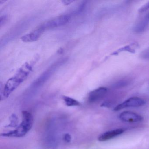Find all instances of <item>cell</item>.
Returning <instances> with one entry per match:
<instances>
[{
    "instance_id": "obj_16",
    "label": "cell",
    "mask_w": 149,
    "mask_h": 149,
    "mask_svg": "<svg viewBox=\"0 0 149 149\" xmlns=\"http://www.w3.org/2000/svg\"><path fill=\"white\" fill-rule=\"evenodd\" d=\"M142 58L145 59H149V49L143 51L141 54Z\"/></svg>"
},
{
    "instance_id": "obj_13",
    "label": "cell",
    "mask_w": 149,
    "mask_h": 149,
    "mask_svg": "<svg viewBox=\"0 0 149 149\" xmlns=\"http://www.w3.org/2000/svg\"><path fill=\"white\" fill-rule=\"evenodd\" d=\"M129 80H120L117 82L116 84H115L114 87L115 88H120V87H124L126 86L127 85L129 84Z\"/></svg>"
},
{
    "instance_id": "obj_12",
    "label": "cell",
    "mask_w": 149,
    "mask_h": 149,
    "mask_svg": "<svg viewBox=\"0 0 149 149\" xmlns=\"http://www.w3.org/2000/svg\"><path fill=\"white\" fill-rule=\"evenodd\" d=\"M10 123L6 127H17L18 126V118L15 114H12L9 118Z\"/></svg>"
},
{
    "instance_id": "obj_7",
    "label": "cell",
    "mask_w": 149,
    "mask_h": 149,
    "mask_svg": "<svg viewBox=\"0 0 149 149\" xmlns=\"http://www.w3.org/2000/svg\"><path fill=\"white\" fill-rule=\"evenodd\" d=\"M44 30L39 27V28L36 29L34 31L24 35L21 37V39L24 42H34L38 40L43 32Z\"/></svg>"
},
{
    "instance_id": "obj_14",
    "label": "cell",
    "mask_w": 149,
    "mask_h": 149,
    "mask_svg": "<svg viewBox=\"0 0 149 149\" xmlns=\"http://www.w3.org/2000/svg\"><path fill=\"white\" fill-rule=\"evenodd\" d=\"M128 51V52H131V53H134V50L132 49L130 47H129V46H126V47H124L120 49H119L118 51L114 52V53L112 54L115 55L117 54V53H120V52H122V51Z\"/></svg>"
},
{
    "instance_id": "obj_4",
    "label": "cell",
    "mask_w": 149,
    "mask_h": 149,
    "mask_svg": "<svg viewBox=\"0 0 149 149\" xmlns=\"http://www.w3.org/2000/svg\"><path fill=\"white\" fill-rule=\"evenodd\" d=\"M144 100L140 98L133 97L127 99L115 108L114 110L118 111L123 108L129 107H139L145 104Z\"/></svg>"
},
{
    "instance_id": "obj_6",
    "label": "cell",
    "mask_w": 149,
    "mask_h": 149,
    "mask_svg": "<svg viewBox=\"0 0 149 149\" xmlns=\"http://www.w3.org/2000/svg\"><path fill=\"white\" fill-rule=\"evenodd\" d=\"M108 89L105 87H100L94 90L89 94L88 100L90 103L98 102L102 99L107 93Z\"/></svg>"
},
{
    "instance_id": "obj_20",
    "label": "cell",
    "mask_w": 149,
    "mask_h": 149,
    "mask_svg": "<svg viewBox=\"0 0 149 149\" xmlns=\"http://www.w3.org/2000/svg\"><path fill=\"white\" fill-rule=\"evenodd\" d=\"M146 19H149V13H148V14H147V15H146Z\"/></svg>"
},
{
    "instance_id": "obj_10",
    "label": "cell",
    "mask_w": 149,
    "mask_h": 149,
    "mask_svg": "<svg viewBox=\"0 0 149 149\" xmlns=\"http://www.w3.org/2000/svg\"><path fill=\"white\" fill-rule=\"evenodd\" d=\"M149 23V19L145 18L136 25L133 28V31L134 32L137 33H141L143 32L147 29Z\"/></svg>"
},
{
    "instance_id": "obj_9",
    "label": "cell",
    "mask_w": 149,
    "mask_h": 149,
    "mask_svg": "<svg viewBox=\"0 0 149 149\" xmlns=\"http://www.w3.org/2000/svg\"><path fill=\"white\" fill-rule=\"evenodd\" d=\"M54 66L50 68L49 70L46 71L44 73L42 74L39 78L37 79L36 81L33 83V86H40L41 85L43 84V83H45V81H47L49 78L52 74V71L53 69H54Z\"/></svg>"
},
{
    "instance_id": "obj_8",
    "label": "cell",
    "mask_w": 149,
    "mask_h": 149,
    "mask_svg": "<svg viewBox=\"0 0 149 149\" xmlns=\"http://www.w3.org/2000/svg\"><path fill=\"white\" fill-rule=\"evenodd\" d=\"M124 132V130L122 129H116L113 130L106 132L99 136L98 138V141L100 142L107 141L109 139H112L113 138L121 135Z\"/></svg>"
},
{
    "instance_id": "obj_15",
    "label": "cell",
    "mask_w": 149,
    "mask_h": 149,
    "mask_svg": "<svg viewBox=\"0 0 149 149\" xmlns=\"http://www.w3.org/2000/svg\"><path fill=\"white\" fill-rule=\"evenodd\" d=\"M149 9V1L145 4L144 5L142 6L139 9L138 12L139 13H144L146 11Z\"/></svg>"
},
{
    "instance_id": "obj_18",
    "label": "cell",
    "mask_w": 149,
    "mask_h": 149,
    "mask_svg": "<svg viewBox=\"0 0 149 149\" xmlns=\"http://www.w3.org/2000/svg\"><path fill=\"white\" fill-rule=\"evenodd\" d=\"M6 16H2L1 17V19H0V25H1V27L2 26V25H4L5 24V23L6 22Z\"/></svg>"
},
{
    "instance_id": "obj_11",
    "label": "cell",
    "mask_w": 149,
    "mask_h": 149,
    "mask_svg": "<svg viewBox=\"0 0 149 149\" xmlns=\"http://www.w3.org/2000/svg\"><path fill=\"white\" fill-rule=\"evenodd\" d=\"M62 99L65 101L66 105L68 107L78 106L80 104L79 102L67 96H63Z\"/></svg>"
},
{
    "instance_id": "obj_1",
    "label": "cell",
    "mask_w": 149,
    "mask_h": 149,
    "mask_svg": "<svg viewBox=\"0 0 149 149\" xmlns=\"http://www.w3.org/2000/svg\"><path fill=\"white\" fill-rule=\"evenodd\" d=\"M34 62H25L19 70L14 76L9 79L5 86H1L0 96L1 100L7 98L21 84L28 78L34 65Z\"/></svg>"
},
{
    "instance_id": "obj_3",
    "label": "cell",
    "mask_w": 149,
    "mask_h": 149,
    "mask_svg": "<svg viewBox=\"0 0 149 149\" xmlns=\"http://www.w3.org/2000/svg\"><path fill=\"white\" fill-rule=\"evenodd\" d=\"M71 15L69 14L60 15L46 22L40 27L45 30L46 29L60 27L67 24L71 19Z\"/></svg>"
},
{
    "instance_id": "obj_2",
    "label": "cell",
    "mask_w": 149,
    "mask_h": 149,
    "mask_svg": "<svg viewBox=\"0 0 149 149\" xmlns=\"http://www.w3.org/2000/svg\"><path fill=\"white\" fill-rule=\"evenodd\" d=\"M23 119L21 124L15 130L8 133H1V136L8 137L20 138L25 136L32 128L34 119L32 114L28 111L22 112Z\"/></svg>"
},
{
    "instance_id": "obj_17",
    "label": "cell",
    "mask_w": 149,
    "mask_h": 149,
    "mask_svg": "<svg viewBox=\"0 0 149 149\" xmlns=\"http://www.w3.org/2000/svg\"><path fill=\"white\" fill-rule=\"evenodd\" d=\"M71 135L68 133H66L63 136V139L65 140V142H67V143L71 142Z\"/></svg>"
},
{
    "instance_id": "obj_19",
    "label": "cell",
    "mask_w": 149,
    "mask_h": 149,
    "mask_svg": "<svg viewBox=\"0 0 149 149\" xmlns=\"http://www.w3.org/2000/svg\"><path fill=\"white\" fill-rule=\"evenodd\" d=\"M74 1H71V0H65V1H62L61 2L65 5H68Z\"/></svg>"
},
{
    "instance_id": "obj_5",
    "label": "cell",
    "mask_w": 149,
    "mask_h": 149,
    "mask_svg": "<svg viewBox=\"0 0 149 149\" xmlns=\"http://www.w3.org/2000/svg\"><path fill=\"white\" fill-rule=\"evenodd\" d=\"M122 121L127 122H137L142 121L143 117L139 115L130 111H124L119 115Z\"/></svg>"
}]
</instances>
